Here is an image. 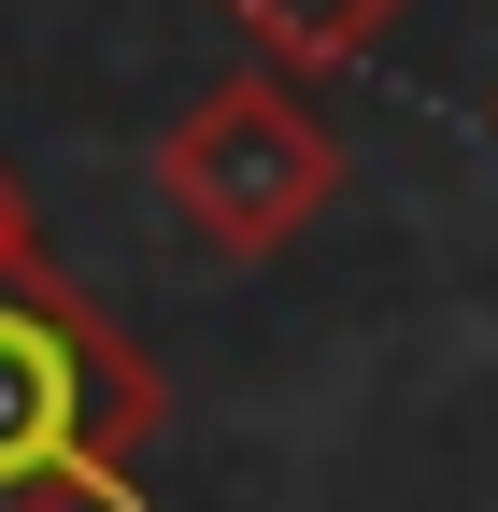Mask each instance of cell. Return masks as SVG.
Returning <instances> with one entry per match:
<instances>
[{"mask_svg":"<svg viewBox=\"0 0 498 512\" xmlns=\"http://www.w3.org/2000/svg\"><path fill=\"white\" fill-rule=\"evenodd\" d=\"M214 15L257 43V72H299V86H314V72H342V57H370L413 0H214Z\"/></svg>","mask_w":498,"mask_h":512,"instance_id":"obj_3","label":"cell"},{"mask_svg":"<svg viewBox=\"0 0 498 512\" xmlns=\"http://www.w3.org/2000/svg\"><path fill=\"white\" fill-rule=\"evenodd\" d=\"M15 256H43V214H29V185H15V157H0V271Z\"/></svg>","mask_w":498,"mask_h":512,"instance_id":"obj_4","label":"cell"},{"mask_svg":"<svg viewBox=\"0 0 498 512\" xmlns=\"http://www.w3.org/2000/svg\"><path fill=\"white\" fill-rule=\"evenodd\" d=\"M157 413V356L57 256H15L0 271V512H143Z\"/></svg>","mask_w":498,"mask_h":512,"instance_id":"obj_1","label":"cell"},{"mask_svg":"<svg viewBox=\"0 0 498 512\" xmlns=\"http://www.w3.org/2000/svg\"><path fill=\"white\" fill-rule=\"evenodd\" d=\"M484 128H498V86H484Z\"/></svg>","mask_w":498,"mask_h":512,"instance_id":"obj_5","label":"cell"},{"mask_svg":"<svg viewBox=\"0 0 498 512\" xmlns=\"http://www.w3.org/2000/svg\"><path fill=\"white\" fill-rule=\"evenodd\" d=\"M157 200H171V228L200 256L271 271V256L342 200V128L314 114L299 72H228V86H200L157 128Z\"/></svg>","mask_w":498,"mask_h":512,"instance_id":"obj_2","label":"cell"}]
</instances>
